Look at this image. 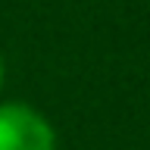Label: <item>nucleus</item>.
I'll return each instance as SVG.
<instances>
[{"label":"nucleus","mask_w":150,"mask_h":150,"mask_svg":"<svg viewBox=\"0 0 150 150\" xmlns=\"http://www.w3.org/2000/svg\"><path fill=\"white\" fill-rule=\"evenodd\" d=\"M0 150H56V131L25 103H0Z\"/></svg>","instance_id":"nucleus-1"},{"label":"nucleus","mask_w":150,"mask_h":150,"mask_svg":"<svg viewBox=\"0 0 150 150\" xmlns=\"http://www.w3.org/2000/svg\"><path fill=\"white\" fill-rule=\"evenodd\" d=\"M0 88H3V56H0Z\"/></svg>","instance_id":"nucleus-2"}]
</instances>
